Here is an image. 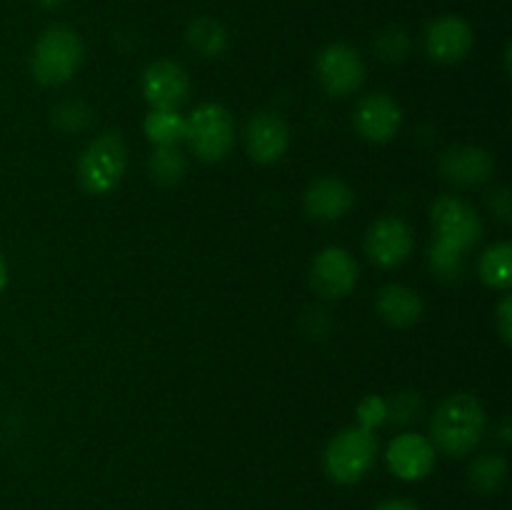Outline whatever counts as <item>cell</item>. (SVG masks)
<instances>
[{
    "label": "cell",
    "instance_id": "cell-1",
    "mask_svg": "<svg viewBox=\"0 0 512 510\" xmlns=\"http://www.w3.org/2000/svg\"><path fill=\"white\" fill-rule=\"evenodd\" d=\"M485 425L488 418L480 400L470 393H455L435 410L430 420V443L448 455H465L483 440Z\"/></svg>",
    "mask_w": 512,
    "mask_h": 510
},
{
    "label": "cell",
    "instance_id": "cell-2",
    "mask_svg": "<svg viewBox=\"0 0 512 510\" xmlns=\"http://www.w3.org/2000/svg\"><path fill=\"white\" fill-rule=\"evenodd\" d=\"M85 58V48L80 35L68 25H50L35 40L30 53V73L40 85H63L78 73Z\"/></svg>",
    "mask_w": 512,
    "mask_h": 510
},
{
    "label": "cell",
    "instance_id": "cell-3",
    "mask_svg": "<svg viewBox=\"0 0 512 510\" xmlns=\"http://www.w3.org/2000/svg\"><path fill=\"white\" fill-rule=\"evenodd\" d=\"M378 458V440L370 430L345 428L328 443L323 455L325 473L340 485H353L370 473Z\"/></svg>",
    "mask_w": 512,
    "mask_h": 510
},
{
    "label": "cell",
    "instance_id": "cell-4",
    "mask_svg": "<svg viewBox=\"0 0 512 510\" xmlns=\"http://www.w3.org/2000/svg\"><path fill=\"white\" fill-rule=\"evenodd\" d=\"M185 140L203 163H220L235 145L233 115L218 103H203L185 118Z\"/></svg>",
    "mask_w": 512,
    "mask_h": 510
},
{
    "label": "cell",
    "instance_id": "cell-5",
    "mask_svg": "<svg viewBox=\"0 0 512 510\" xmlns=\"http://www.w3.org/2000/svg\"><path fill=\"white\" fill-rule=\"evenodd\" d=\"M128 165V150L118 133H105L83 150L78 160V180L90 195H105L120 185Z\"/></svg>",
    "mask_w": 512,
    "mask_h": 510
},
{
    "label": "cell",
    "instance_id": "cell-6",
    "mask_svg": "<svg viewBox=\"0 0 512 510\" xmlns=\"http://www.w3.org/2000/svg\"><path fill=\"white\" fill-rule=\"evenodd\" d=\"M433 228L435 240L430 248L465 255L483 235V220L470 203L445 195L433 205Z\"/></svg>",
    "mask_w": 512,
    "mask_h": 510
},
{
    "label": "cell",
    "instance_id": "cell-7",
    "mask_svg": "<svg viewBox=\"0 0 512 510\" xmlns=\"http://www.w3.org/2000/svg\"><path fill=\"white\" fill-rule=\"evenodd\" d=\"M315 70H318V80L325 93L335 95V98L355 93L365 80L363 58L353 45L345 43H333L320 50Z\"/></svg>",
    "mask_w": 512,
    "mask_h": 510
},
{
    "label": "cell",
    "instance_id": "cell-8",
    "mask_svg": "<svg viewBox=\"0 0 512 510\" xmlns=\"http://www.w3.org/2000/svg\"><path fill=\"white\" fill-rule=\"evenodd\" d=\"M425 50L435 63L453 65L468 58L473 50L475 33L460 15H440L425 28Z\"/></svg>",
    "mask_w": 512,
    "mask_h": 510
},
{
    "label": "cell",
    "instance_id": "cell-9",
    "mask_svg": "<svg viewBox=\"0 0 512 510\" xmlns=\"http://www.w3.org/2000/svg\"><path fill=\"white\" fill-rule=\"evenodd\" d=\"M140 88H143L150 108L178 110L188 100L190 78L183 65L173 63V60H155L143 70Z\"/></svg>",
    "mask_w": 512,
    "mask_h": 510
},
{
    "label": "cell",
    "instance_id": "cell-10",
    "mask_svg": "<svg viewBox=\"0 0 512 510\" xmlns=\"http://www.w3.org/2000/svg\"><path fill=\"white\" fill-rule=\"evenodd\" d=\"M365 250L380 268H398L413 253V230L395 215L375 220L365 235Z\"/></svg>",
    "mask_w": 512,
    "mask_h": 510
},
{
    "label": "cell",
    "instance_id": "cell-11",
    "mask_svg": "<svg viewBox=\"0 0 512 510\" xmlns=\"http://www.w3.org/2000/svg\"><path fill=\"white\" fill-rule=\"evenodd\" d=\"M310 283L325 298H345L358 283V263L345 248H325L315 255Z\"/></svg>",
    "mask_w": 512,
    "mask_h": 510
},
{
    "label": "cell",
    "instance_id": "cell-12",
    "mask_svg": "<svg viewBox=\"0 0 512 510\" xmlns=\"http://www.w3.org/2000/svg\"><path fill=\"white\" fill-rule=\"evenodd\" d=\"M353 123L355 130L370 143H388L398 135L400 123H403V110L385 93L365 95L355 108Z\"/></svg>",
    "mask_w": 512,
    "mask_h": 510
},
{
    "label": "cell",
    "instance_id": "cell-13",
    "mask_svg": "<svg viewBox=\"0 0 512 510\" xmlns=\"http://www.w3.org/2000/svg\"><path fill=\"white\" fill-rule=\"evenodd\" d=\"M388 468L400 480H423L435 468V445L425 435L403 433L388 445Z\"/></svg>",
    "mask_w": 512,
    "mask_h": 510
},
{
    "label": "cell",
    "instance_id": "cell-14",
    "mask_svg": "<svg viewBox=\"0 0 512 510\" xmlns=\"http://www.w3.org/2000/svg\"><path fill=\"white\" fill-rule=\"evenodd\" d=\"M290 145V130L275 113H258L245 128V148L255 163H278Z\"/></svg>",
    "mask_w": 512,
    "mask_h": 510
},
{
    "label": "cell",
    "instance_id": "cell-15",
    "mask_svg": "<svg viewBox=\"0 0 512 510\" xmlns=\"http://www.w3.org/2000/svg\"><path fill=\"white\" fill-rule=\"evenodd\" d=\"M493 168V155L485 148H478V145H460V148L448 150L440 158V173H443V178L455 185H463V188L485 183L493 175Z\"/></svg>",
    "mask_w": 512,
    "mask_h": 510
},
{
    "label": "cell",
    "instance_id": "cell-16",
    "mask_svg": "<svg viewBox=\"0 0 512 510\" xmlns=\"http://www.w3.org/2000/svg\"><path fill=\"white\" fill-rule=\"evenodd\" d=\"M355 205V193L340 178H318L305 190V210L315 220H338Z\"/></svg>",
    "mask_w": 512,
    "mask_h": 510
},
{
    "label": "cell",
    "instance_id": "cell-17",
    "mask_svg": "<svg viewBox=\"0 0 512 510\" xmlns=\"http://www.w3.org/2000/svg\"><path fill=\"white\" fill-rule=\"evenodd\" d=\"M380 318L395 328H408L423 318V300L405 285H385L378 293Z\"/></svg>",
    "mask_w": 512,
    "mask_h": 510
},
{
    "label": "cell",
    "instance_id": "cell-18",
    "mask_svg": "<svg viewBox=\"0 0 512 510\" xmlns=\"http://www.w3.org/2000/svg\"><path fill=\"white\" fill-rule=\"evenodd\" d=\"M188 43L203 58H215V55L228 48V30L223 28L220 20L203 15V18H195L188 25Z\"/></svg>",
    "mask_w": 512,
    "mask_h": 510
},
{
    "label": "cell",
    "instance_id": "cell-19",
    "mask_svg": "<svg viewBox=\"0 0 512 510\" xmlns=\"http://www.w3.org/2000/svg\"><path fill=\"white\" fill-rule=\"evenodd\" d=\"M510 260H512L510 243L490 245V248L480 255V263H478L480 280L495 290L510 288V283H512Z\"/></svg>",
    "mask_w": 512,
    "mask_h": 510
},
{
    "label": "cell",
    "instance_id": "cell-20",
    "mask_svg": "<svg viewBox=\"0 0 512 510\" xmlns=\"http://www.w3.org/2000/svg\"><path fill=\"white\" fill-rule=\"evenodd\" d=\"M143 128L150 143H155L158 148H163V145H178L180 140H185V118L178 110L153 108L148 113V118H145Z\"/></svg>",
    "mask_w": 512,
    "mask_h": 510
},
{
    "label": "cell",
    "instance_id": "cell-21",
    "mask_svg": "<svg viewBox=\"0 0 512 510\" xmlns=\"http://www.w3.org/2000/svg\"><path fill=\"white\" fill-rule=\"evenodd\" d=\"M150 178L160 185H173L178 183L180 178L188 170V160L180 153L178 145H163V148L155 150L148 160Z\"/></svg>",
    "mask_w": 512,
    "mask_h": 510
},
{
    "label": "cell",
    "instance_id": "cell-22",
    "mask_svg": "<svg viewBox=\"0 0 512 510\" xmlns=\"http://www.w3.org/2000/svg\"><path fill=\"white\" fill-rule=\"evenodd\" d=\"M508 478V460L503 455H480L470 468V483L478 493H495Z\"/></svg>",
    "mask_w": 512,
    "mask_h": 510
},
{
    "label": "cell",
    "instance_id": "cell-23",
    "mask_svg": "<svg viewBox=\"0 0 512 510\" xmlns=\"http://www.w3.org/2000/svg\"><path fill=\"white\" fill-rule=\"evenodd\" d=\"M410 50V38L405 30L400 28H388L378 35L375 40V53H378L380 60L385 63H400V60L408 55Z\"/></svg>",
    "mask_w": 512,
    "mask_h": 510
},
{
    "label": "cell",
    "instance_id": "cell-24",
    "mask_svg": "<svg viewBox=\"0 0 512 510\" xmlns=\"http://www.w3.org/2000/svg\"><path fill=\"white\" fill-rule=\"evenodd\" d=\"M90 120H93V113H90L83 103H75V100H68V103L58 105V108L53 110V123L58 125L63 133H78V130H83L85 125L90 123Z\"/></svg>",
    "mask_w": 512,
    "mask_h": 510
},
{
    "label": "cell",
    "instance_id": "cell-25",
    "mask_svg": "<svg viewBox=\"0 0 512 510\" xmlns=\"http://www.w3.org/2000/svg\"><path fill=\"white\" fill-rule=\"evenodd\" d=\"M385 420H388V400H383L380 395H368V398L358 405V428L373 433V430L380 428Z\"/></svg>",
    "mask_w": 512,
    "mask_h": 510
},
{
    "label": "cell",
    "instance_id": "cell-26",
    "mask_svg": "<svg viewBox=\"0 0 512 510\" xmlns=\"http://www.w3.org/2000/svg\"><path fill=\"white\" fill-rule=\"evenodd\" d=\"M420 408V398L415 393H400L395 395L393 400H388V418H393L395 423H408V420L418 418Z\"/></svg>",
    "mask_w": 512,
    "mask_h": 510
},
{
    "label": "cell",
    "instance_id": "cell-27",
    "mask_svg": "<svg viewBox=\"0 0 512 510\" xmlns=\"http://www.w3.org/2000/svg\"><path fill=\"white\" fill-rule=\"evenodd\" d=\"M512 300L505 298L503 303H500L498 308V330H500V338L505 340V343H510L512 340Z\"/></svg>",
    "mask_w": 512,
    "mask_h": 510
},
{
    "label": "cell",
    "instance_id": "cell-28",
    "mask_svg": "<svg viewBox=\"0 0 512 510\" xmlns=\"http://www.w3.org/2000/svg\"><path fill=\"white\" fill-rule=\"evenodd\" d=\"M490 208L500 215V220H510V193L508 188H500L498 193L490 198Z\"/></svg>",
    "mask_w": 512,
    "mask_h": 510
},
{
    "label": "cell",
    "instance_id": "cell-29",
    "mask_svg": "<svg viewBox=\"0 0 512 510\" xmlns=\"http://www.w3.org/2000/svg\"><path fill=\"white\" fill-rule=\"evenodd\" d=\"M375 510H420V508L418 503H413V500L408 498H390V500H383Z\"/></svg>",
    "mask_w": 512,
    "mask_h": 510
},
{
    "label": "cell",
    "instance_id": "cell-30",
    "mask_svg": "<svg viewBox=\"0 0 512 510\" xmlns=\"http://www.w3.org/2000/svg\"><path fill=\"white\" fill-rule=\"evenodd\" d=\"M5 285H8V263H5L3 253H0V295H3Z\"/></svg>",
    "mask_w": 512,
    "mask_h": 510
},
{
    "label": "cell",
    "instance_id": "cell-31",
    "mask_svg": "<svg viewBox=\"0 0 512 510\" xmlns=\"http://www.w3.org/2000/svg\"><path fill=\"white\" fill-rule=\"evenodd\" d=\"M40 5H43V8H58L60 3H63V0H38Z\"/></svg>",
    "mask_w": 512,
    "mask_h": 510
}]
</instances>
